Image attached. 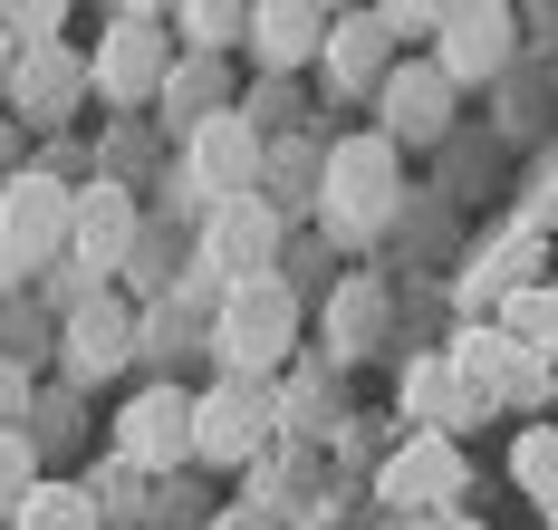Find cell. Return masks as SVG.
I'll list each match as a JSON object with an SVG mask.
<instances>
[{
    "instance_id": "cell-1",
    "label": "cell",
    "mask_w": 558,
    "mask_h": 530,
    "mask_svg": "<svg viewBox=\"0 0 558 530\" xmlns=\"http://www.w3.org/2000/svg\"><path fill=\"white\" fill-rule=\"evenodd\" d=\"M68 251H77V183L49 165H20L0 183V299L68 270Z\"/></svg>"
},
{
    "instance_id": "cell-2",
    "label": "cell",
    "mask_w": 558,
    "mask_h": 530,
    "mask_svg": "<svg viewBox=\"0 0 558 530\" xmlns=\"http://www.w3.org/2000/svg\"><path fill=\"white\" fill-rule=\"evenodd\" d=\"M404 213V145L395 135H337L328 145V183H318V222H328L337 251H366Z\"/></svg>"
},
{
    "instance_id": "cell-3",
    "label": "cell",
    "mask_w": 558,
    "mask_h": 530,
    "mask_svg": "<svg viewBox=\"0 0 558 530\" xmlns=\"http://www.w3.org/2000/svg\"><path fill=\"white\" fill-rule=\"evenodd\" d=\"M213 357H222V376H251V386H270L279 366L299 357V290L289 280H241V290L213 299Z\"/></svg>"
},
{
    "instance_id": "cell-4",
    "label": "cell",
    "mask_w": 558,
    "mask_h": 530,
    "mask_svg": "<svg viewBox=\"0 0 558 530\" xmlns=\"http://www.w3.org/2000/svg\"><path fill=\"white\" fill-rule=\"evenodd\" d=\"M87 59H97V107H125V117H135V107H155V97H165L173 59H183V39H173L165 10L125 0L107 29H97V49H87Z\"/></svg>"
},
{
    "instance_id": "cell-5",
    "label": "cell",
    "mask_w": 558,
    "mask_h": 530,
    "mask_svg": "<svg viewBox=\"0 0 558 530\" xmlns=\"http://www.w3.org/2000/svg\"><path fill=\"white\" fill-rule=\"evenodd\" d=\"M270 183V135L241 117H213V125H193L183 135V155H173V193L183 203H203V213H222V203H251Z\"/></svg>"
},
{
    "instance_id": "cell-6",
    "label": "cell",
    "mask_w": 558,
    "mask_h": 530,
    "mask_svg": "<svg viewBox=\"0 0 558 530\" xmlns=\"http://www.w3.org/2000/svg\"><path fill=\"white\" fill-rule=\"evenodd\" d=\"M444 357L462 366V386H472L492 414H539V406H558V366H539L501 318H462Z\"/></svg>"
},
{
    "instance_id": "cell-7",
    "label": "cell",
    "mask_w": 558,
    "mask_h": 530,
    "mask_svg": "<svg viewBox=\"0 0 558 530\" xmlns=\"http://www.w3.org/2000/svg\"><path fill=\"white\" fill-rule=\"evenodd\" d=\"M270 434H279V396H270V386H251V376H213V386H203V414H193V463L251 472L260 454H270Z\"/></svg>"
},
{
    "instance_id": "cell-8",
    "label": "cell",
    "mask_w": 558,
    "mask_h": 530,
    "mask_svg": "<svg viewBox=\"0 0 558 530\" xmlns=\"http://www.w3.org/2000/svg\"><path fill=\"white\" fill-rule=\"evenodd\" d=\"M193 414H203V386H173V376L135 386L116 406V454L135 472H183L193 463Z\"/></svg>"
},
{
    "instance_id": "cell-9",
    "label": "cell",
    "mask_w": 558,
    "mask_h": 530,
    "mask_svg": "<svg viewBox=\"0 0 558 530\" xmlns=\"http://www.w3.org/2000/svg\"><path fill=\"white\" fill-rule=\"evenodd\" d=\"M279 241H289V213H279L270 193H251V203H222V213H203V270H213V290H241V280H270L279 270Z\"/></svg>"
},
{
    "instance_id": "cell-10",
    "label": "cell",
    "mask_w": 558,
    "mask_h": 530,
    "mask_svg": "<svg viewBox=\"0 0 558 530\" xmlns=\"http://www.w3.org/2000/svg\"><path fill=\"white\" fill-rule=\"evenodd\" d=\"M462 482H472V463H462L452 434H404L376 472V502L395 521H424V511H462Z\"/></svg>"
},
{
    "instance_id": "cell-11",
    "label": "cell",
    "mask_w": 558,
    "mask_h": 530,
    "mask_svg": "<svg viewBox=\"0 0 558 530\" xmlns=\"http://www.w3.org/2000/svg\"><path fill=\"white\" fill-rule=\"evenodd\" d=\"M135 251H145V213H135L125 174H87L77 183V251H68V261H77L97 290H116Z\"/></svg>"
},
{
    "instance_id": "cell-12",
    "label": "cell",
    "mask_w": 558,
    "mask_h": 530,
    "mask_svg": "<svg viewBox=\"0 0 558 530\" xmlns=\"http://www.w3.org/2000/svg\"><path fill=\"white\" fill-rule=\"evenodd\" d=\"M97 97V59L87 49H20V68H10V117L20 125H39V135H58V125L77 117Z\"/></svg>"
},
{
    "instance_id": "cell-13",
    "label": "cell",
    "mask_w": 558,
    "mask_h": 530,
    "mask_svg": "<svg viewBox=\"0 0 558 530\" xmlns=\"http://www.w3.org/2000/svg\"><path fill=\"white\" fill-rule=\"evenodd\" d=\"M510 49H520V20H510L501 0H444V29H434V59H444L452 87H482V77H501Z\"/></svg>"
},
{
    "instance_id": "cell-14",
    "label": "cell",
    "mask_w": 558,
    "mask_h": 530,
    "mask_svg": "<svg viewBox=\"0 0 558 530\" xmlns=\"http://www.w3.org/2000/svg\"><path fill=\"white\" fill-rule=\"evenodd\" d=\"M452 87L444 59L424 49V59H395V77L376 87V135H395V145H444V125H452Z\"/></svg>"
},
{
    "instance_id": "cell-15",
    "label": "cell",
    "mask_w": 558,
    "mask_h": 530,
    "mask_svg": "<svg viewBox=\"0 0 558 530\" xmlns=\"http://www.w3.org/2000/svg\"><path fill=\"white\" fill-rule=\"evenodd\" d=\"M58 348H68V376H77V386H97V376H116L125 357L145 348V318H135V299H125V290H97V299L68 309Z\"/></svg>"
},
{
    "instance_id": "cell-16",
    "label": "cell",
    "mask_w": 558,
    "mask_h": 530,
    "mask_svg": "<svg viewBox=\"0 0 558 530\" xmlns=\"http://www.w3.org/2000/svg\"><path fill=\"white\" fill-rule=\"evenodd\" d=\"M395 414H404V434H452V444H462V424H482L492 406H482V396L462 386V366L434 348V357H414V366H404V386H395Z\"/></svg>"
},
{
    "instance_id": "cell-17",
    "label": "cell",
    "mask_w": 558,
    "mask_h": 530,
    "mask_svg": "<svg viewBox=\"0 0 558 530\" xmlns=\"http://www.w3.org/2000/svg\"><path fill=\"white\" fill-rule=\"evenodd\" d=\"M395 29H386V10H337V29H328V97H376L395 77Z\"/></svg>"
},
{
    "instance_id": "cell-18",
    "label": "cell",
    "mask_w": 558,
    "mask_h": 530,
    "mask_svg": "<svg viewBox=\"0 0 558 530\" xmlns=\"http://www.w3.org/2000/svg\"><path fill=\"white\" fill-rule=\"evenodd\" d=\"M328 29H337V10L260 0V20H251V59H260V77H299V68H318V59H328Z\"/></svg>"
},
{
    "instance_id": "cell-19",
    "label": "cell",
    "mask_w": 558,
    "mask_h": 530,
    "mask_svg": "<svg viewBox=\"0 0 558 530\" xmlns=\"http://www.w3.org/2000/svg\"><path fill=\"white\" fill-rule=\"evenodd\" d=\"M241 97H231V59H173V77H165V97H155V117L173 125V135H193V125H213V117H231Z\"/></svg>"
},
{
    "instance_id": "cell-20",
    "label": "cell",
    "mask_w": 558,
    "mask_h": 530,
    "mask_svg": "<svg viewBox=\"0 0 558 530\" xmlns=\"http://www.w3.org/2000/svg\"><path fill=\"white\" fill-rule=\"evenodd\" d=\"M510 482H520V502L558 530V414L520 424V444H510Z\"/></svg>"
},
{
    "instance_id": "cell-21",
    "label": "cell",
    "mask_w": 558,
    "mask_h": 530,
    "mask_svg": "<svg viewBox=\"0 0 558 530\" xmlns=\"http://www.w3.org/2000/svg\"><path fill=\"white\" fill-rule=\"evenodd\" d=\"M318 183H328V145H308V135H270V183H260V193H270L279 213H299V203L318 213Z\"/></svg>"
},
{
    "instance_id": "cell-22",
    "label": "cell",
    "mask_w": 558,
    "mask_h": 530,
    "mask_svg": "<svg viewBox=\"0 0 558 530\" xmlns=\"http://www.w3.org/2000/svg\"><path fill=\"white\" fill-rule=\"evenodd\" d=\"M10 530H107V502H97V482H68V472H49Z\"/></svg>"
},
{
    "instance_id": "cell-23",
    "label": "cell",
    "mask_w": 558,
    "mask_h": 530,
    "mask_svg": "<svg viewBox=\"0 0 558 530\" xmlns=\"http://www.w3.org/2000/svg\"><path fill=\"white\" fill-rule=\"evenodd\" d=\"M251 20H260V10H241V0H183V10H173V39H183L193 59H222L231 39H251Z\"/></svg>"
},
{
    "instance_id": "cell-24",
    "label": "cell",
    "mask_w": 558,
    "mask_h": 530,
    "mask_svg": "<svg viewBox=\"0 0 558 530\" xmlns=\"http://www.w3.org/2000/svg\"><path fill=\"white\" fill-rule=\"evenodd\" d=\"M39 482H49V472H39V434H29V424H0V530L29 511Z\"/></svg>"
},
{
    "instance_id": "cell-25",
    "label": "cell",
    "mask_w": 558,
    "mask_h": 530,
    "mask_svg": "<svg viewBox=\"0 0 558 530\" xmlns=\"http://www.w3.org/2000/svg\"><path fill=\"white\" fill-rule=\"evenodd\" d=\"M501 328L520 338V348L539 357V366H558V280H539V290H520L501 309Z\"/></svg>"
},
{
    "instance_id": "cell-26",
    "label": "cell",
    "mask_w": 558,
    "mask_h": 530,
    "mask_svg": "<svg viewBox=\"0 0 558 530\" xmlns=\"http://www.w3.org/2000/svg\"><path fill=\"white\" fill-rule=\"evenodd\" d=\"M376 318H386V290L376 280H347V299H337V357L376 348Z\"/></svg>"
},
{
    "instance_id": "cell-27",
    "label": "cell",
    "mask_w": 558,
    "mask_h": 530,
    "mask_svg": "<svg viewBox=\"0 0 558 530\" xmlns=\"http://www.w3.org/2000/svg\"><path fill=\"white\" fill-rule=\"evenodd\" d=\"M0 39H10V49H58V39H68V0H20V10H0Z\"/></svg>"
},
{
    "instance_id": "cell-28",
    "label": "cell",
    "mask_w": 558,
    "mask_h": 530,
    "mask_svg": "<svg viewBox=\"0 0 558 530\" xmlns=\"http://www.w3.org/2000/svg\"><path fill=\"white\" fill-rule=\"evenodd\" d=\"M279 414H289V424H328V376H289Z\"/></svg>"
},
{
    "instance_id": "cell-29",
    "label": "cell",
    "mask_w": 558,
    "mask_h": 530,
    "mask_svg": "<svg viewBox=\"0 0 558 530\" xmlns=\"http://www.w3.org/2000/svg\"><path fill=\"white\" fill-rule=\"evenodd\" d=\"M520 222H530V232H549V222H558V155L539 165V183H530V203H520Z\"/></svg>"
},
{
    "instance_id": "cell-30",
    "label": "cell",
    "mask_w": 558,
    "mask_h": 530,
    "mask_svg": "<svg viewBox=\"0 0 558 530\" xmlns=\"http://www.w3.org/2000/svg\"><path fill=\"white\" fill-rule=\"evenodd\" d=\"M395 530H482L472 511H424V521H395Z\"/></svg>"
},
{
    "instance_id": "cell-31",
    "label": "cell",
    "mask_w": 558,
    "mask_h": 530,
    "mask_svg": "<svg viewBox=\"0 0 558 530\" xmlns=\"http://www.w3.org/2000/svg\"><path fill=\"white\" fill-rule=\"evenodd\" d=\"M213 530H260V521H251V511H222V521H213Z\"/></svg>"
},
{
    "instance_id": "cell-32",
    "label": "cell",
    "mask_w": 558,
    "mask_h": 530,
    "mask_svg": "<svg viewBox=\"0 0 558 530\" xmlns=\"http://www.w3.org/2000/svg\"><path fill=\"white\" fill-rule=\"evenodd\" d=\"M0 357H10V299H0Z\"/></svg>"
},
{
    "instance_id": "cell-33",
    "label": "cell",
    "mask_w": 558,
    "mask_h": 530,
    "mask_svg": "<svg viewBox=\"0 0 558 530\" xmlns=\"http://www.w3.org/2000/svg\"><path fill=\"white\" fill-rule=\"evenodd\" d=\"M549 414H558V406H549Z\"/></svg>"
}]
</instances>
